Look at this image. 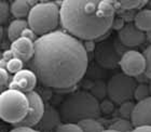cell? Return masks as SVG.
Returning <instances> with one entry per match:
<instances>
[{"instance_id":"obj_1","label":"cell","mask_w":151,"mask_h":132,"mask_svg":"<svg viewBox=\"0 0 151 132\" xmlns=\"http://www.w3.org/2000/svg\"><path fill=\"white\" fill-rule=\"evenodd\" d=\"M88 65L83 42L63 30L40 36L34 42L28 62L40 83L53 89H69L84 77Z\"/></svg>"},{"instance_id":"obj_2","label":"cell","mask_w":151,"mask_h":132,"mask_svg":"<svg viewBox=\"0 0 151 132\" xmlns=\"http://www.w3.org/2000/svg\"><path fill=\"white\" fill-rule=\"evenodd\" d=\"M114 14L113 1L65 0L60 2V23L70 36L93 41L111 28Z\"/></svg>"},{"instance_id":"obj_3","label":"cell","mask_w":151,"mask_h":132,"mask_svg":"<svg viewBox=\"0 0 151 132\" xmlns=\"http://www.w3.org/2000/svg\"><path fill=\"white\" fill-rule=\"evenodd\" d=\"M58 113L65 123H78L84 119H97L101 114L98 100L84 90L68 95L60 104Z\"/></svg>"},{"instance_id":"obj_4","label":"cell","mask_w":151,"mask_h":132,"mask_svg":"<svg viewBox=\"0 0 151 132\" xmlns=\"http://www.w3.org/2000/svg\"><path fill=\"white\" fill-rule=\"evenodd\" d=\"M26 22L35 35L43 36L52 33L60 23V8L56 2H37L29 10Z\"/></svg>"},{"instance_id":"obj_5","label":"cell","mask_w":151,"mask_h":132,"mask_svg":"<svg viewBox=\"0 0 151 132\" xmlns=\"http://www.w3.org/2000/svg\"><path fill=\"white\" fill-rule=\"evenodd\" d=\"M28 112V100L25 93L8 89L0 93V119L12 125L21 123Z\"/></svg>"},{"instance_id":"obj_6","label":"cell","mask_w":151,"mask_h":132,"mask_svg":"<svg viewBox=\"0 0 151 132\" xmlns=\"http://www.w3.org/2000/svg\"><path fill=\"white\" fill-rule=\"evenodd\" d=\"M137 81L135 78L124 75L123 73H118L110 77L106 85V93L111 102L122 104L133 99Z\"/></svg>"},{"instance_id":"obj_7","label":"cell","mask_w":151,"mask_h":132,"mask_svg":"<svg viewBox=\"0 0 151 132\" xmlns=\"http://www.w3.org/2000/svg\"><path fill=\"white\" fill-rule=\"evenodd\" d=\"M28 100V112L24 119L19 123L15 127H28L32 128L38 125L44 113V103L41 95L36 91L25 93Z\"/></svg>"},{"instance_id":"obj_8","label":"cell","mask_w":151,"mask_h":132,"mask_svg":"<svg viewBox=\"0 0 151 132\" xmlns=\"http://www.w3.org/2000/svg\"><path fill=\"white\" fill-rule=\"evenodd\" d=\"M120 67L124 75L129 77H138L145 73V57L139 51L129 50L119 60Z\"/></svg>"},{"instance_id":"obj_9","label":"cell","mask_w":151,"mask_h":132,"mask_svg":"<svg viewBox=\"0 0 151 132\" xmlns=\"http://www.w3.org/2000/svg\"><path fill=\"white\" fill-rule=\"evenodd\" d=\"M37 81V77L30 69L23 68L19 73L14 74L9 87L10 89H14L23 93H28L30 91H34Z\"/></svg>"},{"instance_id":"obj_10","label":"cell","mask_w":151,"mask_h":132,"mask_svg":"<svg viewBox=\"0 0 151 132\" xmlns=\"http://www.w3.org/2000/svg\"><path fill=\"white\" fill-rule=\"evenodd\" d=\"M131 123L133 127L150 126L151 123V99L147 98L134 105L131 113Z\"/></svg>"},{"instance_id":"obj_11","label":"cell","mask_w":151,"mask_h":132,"mask_svg":"<svg viewBox=\"0 0 151 132\" xmlns=\"http://www.w3.org/2000/svg\"><path fill=\"white\" fill-rule=\"evenodd\" d=\"M119 39L125 47H137L146 41V34L136 28L133 23L129 22L119 30Z\"/></svg>"},{"instance_id":"obj_12","label":"cell","mask_w":151,"mask_h":132,"mask_svg":"<svg viewBox=\"0 0 151 132\" xmlns=\"http://www.w3.org/2000/svg\"><path fill=\"white\" fill-rule=\"evenodd\" d=\"M11 53L13 57L19 59L23 62H29L34 55V42L25 37H19L11 44Z\"/></svg>"},{"instance_id":"obj_13","label":"cell","mask_w":151,"mask_h":132,"mask_svg":"<svg viewBox=\"0 0 151 132\" xmlns=\"http://www.w3.org/2000/svg\"><path fill=\"white\" fill-rule=\"evenodd\" d=\"M60 121H62V119H60L58 110H56L52 106H49L47 108H44L42 118H41V120L38 123V125L36 127L38 128L39 132H50L55 129L60 123Z\"/></svg>"},{"instance_id":"obj_14","label":"cell","mask_w":151,"mask_h":132,"mask_svg":"<svg viewBox=\"0 0 151 132\" xmlns=\"http://www.w3.org/2000/svg\"><path fill=\"white\" fill-rule=\"evenodd\" d=\"M136 28L144 33L150 32L151 29V11L150 9H142L134 16V23Z\"/></svg>"},{"instance_id":"obj_15","label":"cell","mask_w":151,"mask_h":132,"mask_svg":"<svg viewBox=\"0 0 151 132\" xmlns=\"http://www.w3.org/2000/svg\"><path fill=\"white\" fill-rule=\"evenodd\" d=\"M30 7L26 0H14L10 3V12L16 19L24 20V17L28 15Z\"/></svg>"},{"instance_id":"obj_16","label":"cell","mask_w":151,"mask_h":132,"mask_svg":"<svg viewBox=\"0 0 151 132\" xmlns=\"http://www.w3.org/2000/svg\"><path fill=\"white\" fill-rule=\"evenodd\" d=\"M97 52V61L104 66H113L116 63V57H114V52L110 47L108 46H103V47L98 48Z\"/></svg>"},{"instance_id":"obj_17","label":"cell","mask_w":151,"mask_h":132,"mask_svg":"<svg viewBox=\"0 0 151 132\" xmlns=\"http://www.w3.org/2000/svg\"><path fill=\"white\" fill-rule=\"evenodd\" d=\"M27 27H28V25H27V22L25 20L15 19L14 21L10 23L9 28H8V38L11 41L16 40L17 38L21 37L23 30L26 29Z\"/></svg>"},{"instance_id":"obj_18","label":"cell","mask_w":151,"mask_h":132,"mask_svg":"<svg viewBox=\"0 0 151 132\" xmlns=\"http://www.w3.org/2000/svg\"><path fill=\"white\" fill-rule=\"evenodd\" d=\"M82 132H101L104 130V127L99 121L96 119H84L77 123Z\"/></svg>"},{"instance_id":"obj_19","label":"cell","mask_w":151,"mask_h":132,"mask_svg":"<svg viewBox=\"0 0 151 132\" xmlns=\"http://www.w3.org/2000/svg\"><path fill=\"white\" fill-rule=\"evenodd\" d=\"M146 1L142 0H123V1H113V6H119L123 11H129L142 8L146 4Z\"/></svg>"},{"instance_id":"obj_20","label":"cell","mask_w":151,"mask_h":132,"mask_svg":"<svg viewBox=\"0 0 151 132\" xmlns=\"http://www.w3.org/2000/svg\"><path fill=\"white\" fill-rule=\"evenodd\" d=\"M133 98L136 99L137 102L145 100L147 98H150V86L147 85V83H139V85H137L135 90H134Z\"/></svg>"},{"instance_id":"obj_21","label":"cell","mask_w":151,"mask_h":132,"mask_svg":"<svg viewBox=\"0 0 151 132\" xmlns=\"http://www.w3.org/2000/svg\"><path fill=\"white\" fill-rule=\"evenodd\" d=\"M109 129L116 130L119 132H129L133 129V126L129 120L125 119V118H121V119L116 120L110 126Z\"/></svg>"},{"instance_id":"obj_22","label":"cell","mask_w":151,"mask_h":132,"mask_svg":"<svg viewBox=\"0 0 151 132\" xmlns=\"http://www.w3.org/2000/svg\"><path fill=\"white\" fill-rule=\"evenodd\" d=\"M23 67H24V62L21 61L19 59H16V57H12L11 60H9L6 62V72L11 73V74L19 73V70H22Z\"/></svg>"},{"instance_id":"obj_23","label":"cell","mask_w":151,"mask_h":132,"mask_svg":"<svg viewBox=\"0 0 151 132\" xmlns=\"http://www.w3.org/2000/svg\"><path fill=\"white\" fill-rule=\"evenodd\" d=\"M90 93H91L96 100H98V99H104L105 95L107 94V93H106V85H105L103 81H96L95 85L93 86L92 91L90 92Z\"/></svg>"},{"instance_id":"obj_24","label":"cell","mask_w":151,"mask_h":132,"mask_svg":"<svg viewBox=\"0 0 151 132\" xmlns=\"http://www.w3.org/2000/svg\"><path fill=\"white\" fill-rule=\"evenodd\" d=\"M10 17V3L4 0H0V25L6 23Z\"/></svg>"},{"instance_id":"obj_25","label":"cell","mask_w":151,"mask_h":132,"mask_svg":"<svg viewBox=\"0 0 151 132\" xmlns=\"http://www.w3.org/2000/svg\"><path fill=\"white\" fill-rule=\"evenodd\" d=\"M54 132H82V130L77 123H60Z\"/></svg>"},{"instance_id":"obj_26","label":"cell","mask_w":151,"mask_h":132,"mask_svg":"<svg viewBox=\"0 0 151 132\" xmlns=\"http://www.w3.org/2000/svg\"><path fill=\"white\" fill-rule=\"evenodd\" d=\"M144 57H145V65H146V69L144 75L147 77L148 79H150L151 77V47L148 46L147 49L145 50V52L142 53Z\"/></svg>"},{"instance_id":"obj_27","label":"cell","mask_w":151,"mask_h":132,"mask_svg":"<svg viewBox=\"0 0 151 132\" xmlns=\"http://www.w3.org/2000/svg\"><path fill=\"white\" fill-rule=\"evenodd\" d=\"M134 105L135 104L133 103L132 101H127V102L120 104V114H121V116H123L125 119L127 117L131 116V113H132L133 108H134Z\"/></svg>"},{"instance_id":"obj_28","label":"cell","mask_w":151,"mask_h":132,"mask_svg":"<svg viewBox=\"0 0 151 132\" xmlns=\"http://www.w3.org/2000/svg\"><path fill=\"white\" fill-rule=\"evenodd\" d=\"M10 81V74L6 68L0 67V93L6 90V86Z\"/></svg>"},{"instance_id":"obj_29","label":"cell","mask_w":151,"mask_h":132,"mask_svg":"<svg viewBox=\"0 0 151 132\" xmlns=\"http://www.w3.org/2000/svg\"><path fill=\"white\" fill-rule=\"evenodd\" d=\"M99 108H101V113L104 112V113H111V110L113 108L112 102L111 101H104L103 103H99Z\"/></svg>"},{"instance_id":"obj_30","label":"cell","mask_w":151,"mask_h":132,"mask_svg":"<svg viewBox=\"0 0 151 132\" xmlns=\"http://www.w3.org/2000/svg\"><path fill=\"white\" fill-rule=\"evenodd\" d=\"M21 37H25V38H28V39H30V40H34L36 37L35 33L32 32V29H29L28 27L26 29H24L22 33V35H21Z\"/></svg>"},{"instance_id":"obj_31","label":"cell","mask_w":151,"mask_h":132,"mask_svg":"<svg viewBox=\"0 0 151 132\" xmlns=\"http://www.w3.org/2000/svg\"><path fill=\"white\" fill-rule=\"evenodd\" d=\"M10 132H39V131L32 129V128H28V127H15L14 129H12Z\"/></svg>"},{"instance_id":"obj_32","label":"cell","mask_w":151,"mask_h":132,"mask_svg":"<svg viewBox=\"0 0 151 132\" xmlns=\"http://www.w3.org/2000/svg\"><path fill=\"white\" fill-rule=\"evenodd\" d=\"M129 132H151V127L150 126L134 127Z\"/></svg>"},{"instance_id":"obj_33","label":"cell","mask_w":151,"mask_h":132,"mask_svg":"<svg viewBox=\"0 0 151 132\" xmlns=\"http://www.w3.org/2000/svg\"><path fill=\"white\" fill-rule=\"evenodd\" d=\"M123 25H124V22H123L122 19H113V22H112V25H111V27H113V28L116 29H121L123 27Z\"/></svg>"},{"instance_id":"obj_34","label":"cell","mask_w":151,"mask_h":132,"mask_svg":"<svg viewBox=\"0 0 151 132\" xmlns=\"http://www.w3.org/2000/svg\"><path fill=\"white\" fill-rule=\"evenodd\" d=\"M83 47H84L86 53H88V52H92V51L94 50V42L92 40L85 41L84 44H83Z\"/></svg>"},{"instance_id":"obj_35","label":"cell","mask_w":151,"mask_h":132,"mask_svg":"<svg viewBox=\"0 0 151 132\" xmlns=\"http://www.w3.org/2000/svg\"><path fill=\"white\" fill-rule=\"evenodd\" d=\"M2 38H3V27L2 25H0V42L2 40Z\"/></svg>"},{"instance_id":"obj_36","label":"cell","mask_w":151,"mask_h":132,"mask_svg":"<svg viewBox=\"0 0 151 132\" xmlns=\"http://www.w3.org/2000/svg\"><path fill=\"white\" fill-rule=\"evenodd\" d=\"M101 132H119V131H116V130H112V129H107V130H103Z\"/></svg>"},{"instance_id":"obj_37","label":"cell","mask_w":151,"mask_h":132,"mask_svg":"<svg viewBox=\"0 0 151 132\" xmlns=\"http://www.w3.org/2000/svg\"><path fill=\"white\" fill-rule=\"evenodd\" d=\"M1 59H2V52H0V61H1Z\"/></svg>"}]
</instances>
